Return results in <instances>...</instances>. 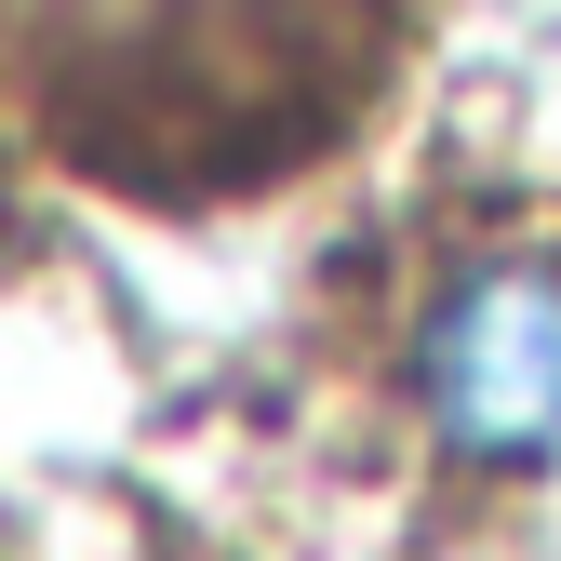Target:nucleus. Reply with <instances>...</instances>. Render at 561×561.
Here are the masks:
<instances>
[{
  "label": "nucleus",
  "mask_w": 561,
  "mask_h": 561,
  "mask_svg": "<svg viewBox=\"0 0 561 561\" xmlns=\"http://www.w3.org/2000/svg\"><path fill=\"white\" fill-rule=\"evenodd\" d=\"M414 388L468 468H548L561 455V267L548 254L468 267L414 334Z\"/></svg>",
  "instance_id": "nucleus-1"
}]
</instances>
